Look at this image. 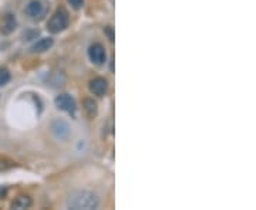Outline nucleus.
Returning <instances> with one entry per match:
<instances>
[{"instance_id": "20e7f679", "label": "nucleus", "mask_w": 256, "mask_h": 210, "mask_svg": "<svg viewBox=\"0 0 256 210\" xmlns=\"http://www.w3.org/2000/svg\"><path fill=\"white\" fill-rule=\"evenodd\" d=\"M56 107L58 108V110L64 111V112H67V114H70V115H74L76 114V110H77V105H76V101L72 95H68V94H60V95H57L56 97Z\"/></svg>"}, {"instance_id": "9d476101", "label": "nucleus", "mask_w": 256, "mask_h": 210, "mask_svg": "<svg viewBox=\"0 0 256 210\" xmlns=\"http://www.w3.org/2000/svg\"><path fill=\"white\" fill-rule=\"evenodd\" d=\"M30 206H32V199H30V196H26V195H20L12 203V209L18 210L28 209Z\"/></svg>"}, {"instance_id": "0eeeda50", "label": "nucleus", "mask_w": 256, "mask_h": 210, "mask_svg": "<svg viewBox=\"0 0 256 210\" xmlns=\"http://www.w3.org/2000/svg\"><path fill=\"white\" fill-rule=\"evenodd\" d=\"M90 91L97 97H102L108 91V82L102 77H96L90 81Z\"/></svg>"}, {"instance_id": "f8f14e48", "label": "nucleus", "mask_w": 256, "mask_h": 210, "mask_svg": "<svg viewBox=\"0 0 256 210\" xmlns=\"http://www.w3.org/2000/svg\"><path fill=\"white\" fill-rule=\"evenodd\" d=\"M9 81H10V73L6 70V68L0 67V87H3V85L9 84Z\"/></svg>"}, {"instance_id": "423d86ee", "label": "nucleus", "mask_w": 256, "mask_h": 210, "mask_svg": "<svg viewBox=\"0 0 256 210\" xmlns=\"http://www.w3.org/2000/svg\"><path fill=\"white\" fill-rule=\"evenodd\" d=\"M50 129H52V134L60 141H66L70 137V127L64 119H54L50 125Z\"/></svg>"}, {"instance_id": "f257e3e1", "label": "nucleus", "mask_w": 256, "mask_h": 210, "mask_svg": "<svg viewBox=\"0 0 256 210\" xmlns=\"http://www.w3.org/2000/svg\"><path fill=\"white\" fill-rule=\"evenodd\" d=\"M67 208L74 210H94L100 206V199L90 191H74L67 198Z\"/></svg>"}, {"instance_id": "7ed1b4c3", "label": "nucleus", "mask_w": 256, "mask_h": 210, "mask_svg": "<svg viewBox=\"0 0 256 210\" xmlns=\"http://www.w3.org/2000/svg\"><path fill=\"white\" fill-rule=\"evenodd\" d=\"M46 11V3L42 1V0H30L26 4V7H24L26 16L32 18V20H42V18L44 17Z\"/></svg>"}, {"instance_id": "6e6552de", "label": "nucleus", "mask_w": 256, "mask_h": 210, "mask_svg": "<svg viewBox=\"0 0 256 210\" xmlns=\"http://www.w3.org/2000/svg\"><path fill=\"white\" fill-rule=\"evenodd\" d=\"M18 27V20H16V16L12 14V13H8L4 14V17L2 18V24H0V31L6 36L12 34L14 30Z\"/></svg>"}, {"instance_id": "ddd939ff", "label": "nucleus", "mask_w": 256, "mask_h": 210, "mask_svg": "<svg viewBox=\"0 0 256 210\" xmlns=\"http://www.w3.org/2000/svg\"><path fill=\"white\" fill-rule=\"evenodd\" d=\"M68 1V4H72V7L76 10L82 9V6H84V0H67Z\"/></svg>"}, {"instance_id": "2eb2a0df", "label": "nucleus", "mask_w": 256, "mask_h": 210, "mask_svg": "<svg viewBox=\"0 0 256 210\" xmlns=\"http://www.w3.org/2000/svg\"><path fill=\"white\" fill-rule=\"evenodd\" d=\"M104 31H106V33H108V37H110V40L112 41V40H114V36H112V30H111V27H106Z\"/></svg>"}, {"instance_id": "1a4fd4ad", "label": "nucleus", "mask_w": 256, "mask_h": 210, "mask_svg": "<svg viewBox=\"0 0 256 210\" xmlns=\"http://www.w3.org/2000/svg\"><path fill=\"white\" fill-rule=\"evenodd\" d=\"M53 38L52 37H43L40 38L38 41H36L33 46H32V51L33 53H44L47 50H50L53 47Z\"/></svg>"}, {"instance_id": "4468645a", "label": "nucleus", "mask_w": 256, "mask_h": 210, "mask_svg": "<svg viewBox=\"0 0 256 210\" xmlns=\"http://www.w3.org/2000/svg\"><path fill=\"white\" fill-rule=\"evenodd\" d=\"M6 195H8V189H6V186H0V201H2V199H4V198H6Z\"/></svg>"}, {"instance_id": "f03ea898", "label": "nucleus", "mask_w": 256, "mask_h": 210, "mask_svg": "<svg viewBox=\"0 0 256 210\" xmlns=\"http://www.w3.org/2000/svg\"><path fill=\"white\" fill-rule=\"evenodd\" d=\"M68 23H70L68 13L64 9H57L47 21V30L53 34H57L68 27Z\"/></svg>"}, {"instance_id": "9b49d317", "label": "nucleus", "mask_w": 256, "mask_h": 210, "mask_svg": "<svg viewBox=\"0 0 256 210\" xmlns=\"http://www.w3.org/2000/svg\"><path fill=\"white\" fill-rule=\"evenodd\" d=\"M82 107H84V111H86V114H87V117H88V118H96V117H97V114H98V108H97L96 101L92 100V98H86V100H84V104H82Z\"/></svg>"}, {"instance_id": "39448f33", "label": "nucleus", "mask_w": 256, "mask_h": 210, "mask_svg": "<svg viewBox=\"0 0 256 210\" xmlns=\"http://www.w3.org/2000/svg\"><path fill=\"white\" fill-rule=\"evenodd\" d=\"M88 58L92 60V64L102 65L107 60V54H106V48L102 47L100 43H92V46L88 47Z\"/></svg>"}]
</instances>
